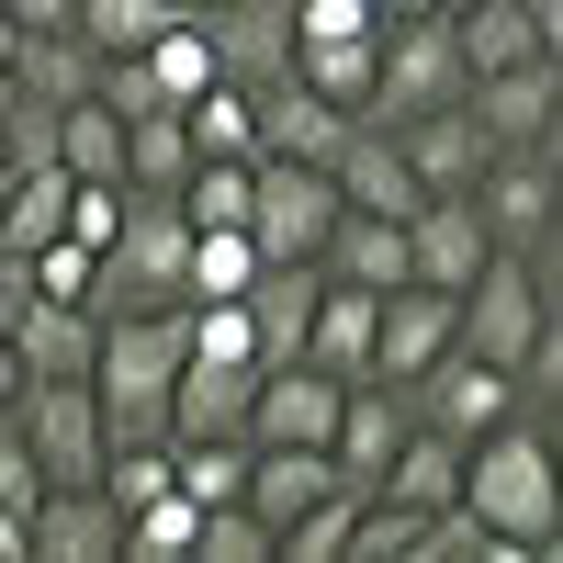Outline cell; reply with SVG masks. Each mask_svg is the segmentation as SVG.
Wrapping results in <instances>:
<instances>
[{
    "label": "cell",
    "mask_w": 563,
    "mask_h": 563,
    "mask_svg": "<svg viewBox=\"0 0 563 563\" xmlns=\"http://www.w3.org/2000/svg\"><path fill=\"white\" fill-rule=\"evenodd\" d=\"M372 496L417 507V519H429V507H451V496H462V440H440V429H417V417H406V440L384 451V474H372Z\"/></svg>",
    "instance_id": "d4e9b609"
},
{
    "label": "cell",
    "mask_w": 563,
    "mask_h": 563,
    "mask_svg": "<svg viewBox=\"0 0 563 563\" xmlns=\"http://www.w3.org/2000/svg\"><path fill=\"white\" fill-rule=\"evenodd\" d=\"M180 124H192V158H260V90L238 79H203L180 102Z\"/></svg>",
    "instance_id": "4316f807"
},
{
    "label": "cell",
    "mask_w": 563,
    "mask_h": 563,
    "mask_svg": "<svg viewBox=\"0 0 563 563\" xmlns=\"http://www.w3.org/2000/svg\"><path fill=\"white\" fill-rule=\"evenodd\" d=\"M57 169L68 180H124V113H102L90 90L57 102Z\"/></svg>",
    "instance_id": "f1b7e54d"
},
{
    "label": "cell",
    "mask_w": 563,
    "mask_h": 563,
    "mask_svg": "<svg viewBox=\"0 0 563 563\" xmlns=\"http://www.w3.org/2000/svg\"><path fill=\"white\" fill-rule=\"evenodd\" d=\"M339 135H350V113H339V102H316L294 68L260 90V158H316V169H327V158H339Z\"/></svg>",
    "instance_id": "7402d4cb"
},
{
    "label": "cell",
    "mask_w": 563,
    "mask_h": 563,
    "mask_svg": "<svg viewBox=\"0 0 563 563\" xmlns=\"http://www.w3.org/2000/svg\"><path fill=\"white\" fill-rule=\"evenodd\" d=\"M552 327V282H541V260H519V249H485V271L451 294V339L474 350V361H507L519 372V350Z\"/></svg>",
    "instance_id": "5b68a950"
},
{
    "label": "cell",
    "mask_w": 563,
    "mask_h": 563,
    "mask_svg": "<svg viewBox=\"0 0 563 563\" xmlns=\"http://www.w3.org/2000/svg\"><path fill=\"white\" fill-rule=\"evenodd\" d=\"M180 12H192V0H79V45H90V57H135V45H158Z\"/></svg>",
    "instance_id": "83f0119b"
},
{
    "label": "cell",
    "mask_w": 563,
    "mask_h": 563,
    "mask_svg": "<svg viewBox=\"0 0 563 563\" xmlns=\"http://www.w3.org/2000/svg\"><path fill=\"white\" fill-rule=\"evenodd\" d=\"M395 440H406V395H395V384H350V395H339V429H327V462L372 496V474H384Z\"/></svg>",
    "instance_id": "cb8c5ba5"
},
{
    "label": "cell",
    "mask_w": 563,
    "mask_h": 563,
    "mask_svg": "<svg viewBox=\"0 0 563 563\" xmlns=\"http://www.w3.org/2000/svg\"><path fill=\"white\" fill-rule=\"evenodd\" d=\"M451 350V294L440 282H395L384 305H372V372L361 384H406V372H429Z\"/></svg>",
    "instance_id": "5bb4252c"
},
{
    "label": "cell",
    "mask_w": 563,
    "mask_h": 563,
    "mask_svg": "<svg viewBox=\"0 0 563 563\" xmlns=\"http://www.w3.org/2000/svg\"><path fill=\"white\" fill-rule=\"evenodd\" d=\"M451 45H462V79L552 57L563 45V0H474V12H451Z\"/></svg>",
    "instance_id": "9a60e30c"
},
{
    "label": "cell",
    "mask_w": 563,
    "mask_h": 563,
    "mask_svg": "<svg viewBox=\"0 0 563 563\" xmlns=\"http://www.w3.org/2000/svg\"><path fill=\"white\" fill-rule=\"evenodd\" d=\"M0 339H12L23 384H57V372H90V350H102V316H90V305H68V294H23Z\"/></svg>",
    "instance_id": "e0dca14e"
},
{
    "label": "cell",
    "mask_w": 563,
    "mask_h": 563,
    "mask_svg": "<svg viewBox=\"0 0 563 563\" xmlns=\"http://www.w3.org/2000/svg\"><path fill=\"white\" fill-rule=\"evenodd\" d=\"M372 305H384V294H361V282H316V316H305V350L294 361L361 384V372H372Z\"/></svg>",
    "instance_id": "603a6c76"
},
{
    "label": "cell",
    "mask_w": 563,
    "mask_h": 563,
    "mask_svg": "<svg viewBox=\"0 0 563 563\" xmlns=\"http://www.w3.org/2000/svg\"><path fill=\"white\" fill-rule=\"evenodd\" d=\"M192 563H271V519L238 507V496L203 507V519H192Z\"/></svg>",
    "instance_id": "e575fe53"
},
{
    "label": "cell",
    "mask_w": 563,
    "mask_h": 563,
    "mask_svg": "<svg viewBox=\"0 0 563 563\" xmlns=\"http://www.w3.org/2000/svg\"><path fill=\"white\" fill-rule=\"evenodd\" d=\"M23 563H124V507L102 485H45L23 507Z\"/></svg>",
    "instance_id": "8fae6325"
},
{
    "label": "cell",
    "mask_w": 563,
    "mask_h": 563,
    "mask_svg": "<svg viewBox=\"0 0 563 563\" xmlns=\"http://www.w3.org/2000/svg\"><path fill=\"white\" fill-rule=\"evenodd\" d=\"M327 180H339V203H361V214H417V169H406V147L384 124H350Z\"/></svg>",
    "instance_id": "44dd1931"
},
{
    "label": "cell",
    "mask_w": 563,
    "mask_h": 563,
    "mask_svg": "<svg viewBox=\"0 0 563 563\" xmlns=\"http://www.w3.org/2000/svg\"><path fill=\"white\" fill-rule=\"evenodd\" d=\"M249 395H260V361H203V350H180L169 440H249Z\"/></svg>",
    "instance_id": "2e32d148"
},
{
    "label": "cell",
    "mask_w": 563,
    "mask_h": 563,
    "mask_svg": "<svg viewBox=\"0 0 563 563\" xmlns=\"http://www.w3.org/2000/svg\"><path fill=\"white\" fill-rule=\"evenodd\" d=\"M23 395V361H12V339H0V406H12Z\"/></svg>",
    "instance_id": "f35d334b"
},
{
    "label": "cell",
    "mask_w": 563,
    "mask_h": 563,
    "mask_svg": "<svg viewBox=\"0 0 563 563\" xmlns=\"http://www.w3.org/2000/svg\"><path fill=\"white\" fill-rule=\"evenodd\" d=\"M474 214H485L496 249L541 260V249H552V147H496V158L474 169Z\"/></svg>",
    "instance_id": "9c48e42d"
},
{
    "label": "cell",
    "mask_w": 563,
    "mask_h": 563,
    "mask_svg": "<svg viewBox=\"0 0 563 563\" xmlns=\"http://www.w3.org/2000/svg\"><path fill=\"white\" fill-rule=\"evenodd\" d=\"M372 45L384 34H327V45H294V79L316 90V102H339L361 124V90H372Z\"/></svg>",
    "instance_id": "f546056e"
},
{
    "label": "cell",
    "mask_w": 563,
    "mask_h": 563,
    "mask_svg": "<svg viewBox=\"0 0 563 563\" xmlns=\"http://www.w3.org/2000/svg\"><path fill=\"white\" fill-rule=\"evenodd\" d=\"M180 169H192V124L180 113H135L124 124V192H180Z\"/></svg>",
    "instance_id": "4dcf8cb0"
},
{
    "label": "cell",
    "mask_w": 563,
    "mask_h": 563,
    "mask_svg": "<svg viewBox=\"0 0 563 563\" xmlns=\"http://www.w3.org/2000/svg\"><path fill=\"white\" fill-rule=\"evenodd\" d=\"M192 214L180 192H124L113 238L90 249V316H158V305H192Z\"/></svg>",
    "instance_id": "3957f363"
},
{
    "label": "cell",
    "mask_w": 563,
    "mask_h": 563,
    "mask_svg": "<svg viewBox=\"0 0 563 563\" xmlns=\"http://www.w3.org/2000/svg\"><path fill=\"white\" fill-rule=\"evenodd\" d=\"M12 45H23V23H12V12H0V68H12Z\"/></svg>",
    "instance_id": "ab89813d"
},
{
    "label": "cell",
    "mask_w": 563,
    "mask_h": 563,
    "mask_svg": "<svg viewBox=\"0 0 563 563\" xmlns=\"http://www.w3.org/2000/svg\"><path fill=\"white\" fill-rule=\"evenodd\" d=\"M485 214H474V192H417V214H406V282H440V294H462V282L485 271Z\"/></svg>",
    "instance_id": "4fadbf2b"
},
{
    "label": "cell",
    "mask_w": 563,
    "mask_h": 563,
    "mask_svg": "<svg viewBox=\"0 0 563 563\" xmlns=\"http://www.w3.org/2000/svg\"><path fill=\"white\" fill-rule=\"evenodd\" d=\"M462 507L496 530V541H519V552H552L563 530V474H552V440H541V417H496L485 440H462Z\"/></svg>",
    "instance_id": "6da1fadb"
},
{
    "label": "cell",
    "mask_w": 563,
    "mask_h": 563,
    "mask_svg": "<svg viewBox=\"0 0 563 563\" xmlns=\"http://www.w3.org/2000/svg\"><path fill=\"white\" fill-rule=\"evenodd\" d=\"M192 23L214 45V79H238V90H271L294 68V0H192Z\"/></svg>",
    "instance_id": "30bf717a"
},
{
    "label": "cell",
    "mask_w": 563,
    "mask_h": 563,
    "mask_svg": "<svg viewBox=\"0 0 563 563\" xmlns=\"http://www.w3.org/2000/svg\"><path fill=\"white\" fill-rule=\"evenodd\" d=\"M12 429L34 451L45 485H102V406H90V372H57V384H23L12 395Z\"/></svg>",
    "instance_id": "8992f818"
},
{
    "label": "cell",
    "mask_w": 563,
    "mask_h": 563,
    "mask_svg": "<svg viewBox=\"0 0 563 563\" xmlns=\"http://www.w3.org/2000/svg\"><path fill=\"white\" fill-rule=\"evenodd\" d=\"M316 271H327V282H361V294H395V282H406V214H361V203H339Z\"/></svg>",
    "instance_id": "ffe728a7"
},
{
    "label": "cell",
    "mask_w": 563,
    "mask_h": 563,
    "mask_svg": "<svg viewBox=\"0 0 563 563\" xmlns=\"http://www.w3.org/2000/svg\"><path fill=\"white\" fill-rule=\"evenodd\" d=\"M361 12H372V23H406V12H429V0H361Z\"/></svg>",
    "instance_id": "74e56055"
},
{
    "label": "cell",
    "mask_w": 563,
    "mask_h": 563,
    "mask_svg": "<svg viewBox=\"0 0 563 563\" xmlns=\"http://www.w3.org/2000/svg\"><path fill=\"white\" fill-rule=\"evenodd\" d=\"M249 271H260L249 225H192V282H180V294H192V305H238Z\"/></svg>",
    "instance_id": "1f68e13d"
},
{
    "label": "cell",
    "mask_w": 563,
    "mask_h": 563,
    "mask_svg": "<svg viewBox=\"0 0 563 563\" xmlns=\"http://www.w3.org/2000/svg\"><path fill=\"white\" fill-rule=\"evenodd\" d=\"M45 238H68V169L57 158H34V169H12V192H0V249H45Z\"/></svg>",
    "instance_id": "484cf974"
},
{
    "label": "cell",
    "mask_w": 563,
    "mask_h": 563,
    "mask_svg": "<svg viewBox=\"0 0 563 563\" xmlns=\"http://www.w3.org/2000/svg\"><path fill=\"white\" fill-rule=\"evenodd\" d=\"M135 57H147V79L169 90V102H192V90L214 79V45H203V23H192V12H180V23L158 34V45H135Z\"/></svg>",
    "instance_id": "d590c367"
},
{
    "label": "cell",
    "mask_w": 563,
    "mask_h": 563,
    "mask_svg": "<svg viewBox=\"0 0 563 563\" xmlns=\"http://www.w3.org/2000/svg\"><path fill=\"white\" fill-rule=\"evenodd\" d=\"M316 260H260L249 271V294H238V316H249V350L260 361H294L305 350V316H316Z\"/></svg>",
    "instance_id": "d6986e66"
},
{
    "label": "cell",
    "mask_w": 563,
    "mask_h": 563,
    "mask_svg": "<svg viewBox=\"0 0 563 563\" xmlns=\"http://www.w3.org/2000/svg\"><path fill=\"white\" fill-rule=\"evenodd\" d=\"M462 113L485 124V147H552V113H563V68H552V57L485 68V79H462Z\"/></svg>",
    "instance_id": "7c38bea8"
},
{
    "label": "cell",
    "mask_w": 563,
    "mask_h": 563,
    "mask_svg": "<svg viewBox=\"0 0 563 563\" xmlns=\"http://www.w3.org/2000/svg\"><path fill=\"white\" fill-rule=\"evenodd\" d=\"M192 519H203V507L180 496V485H158L147 507H124V552L135 563H192Z\"/></svg>",
    "instance_id": "d6a6232c"
},
{
    "label": "cell",
    "mask_w": 563,
    "mask_h": 563,
    "mask_svg": "<svg viewBox=\"0 0 563 563\" xmlns=\"http://www.w3.org/2000/svg\"><path fill=\"white\" fill-rule=\"evenodd\" d=\"M180 350H192V316H102V350H90V406H102V440H169V384Z\"/></svg>",
    "instance_id": "7a4b0ae2"
},
{
    "label": "cell",
    "mask_w": 563,
    "mask_h": 563,
    "mask_svg": "<svg viewBox=\"0 0 563 563\" xmlns=\"http://www.w3.org/2000/svg\"><path fill=\"white\" fill-rule=\"evenodd\" d=\"M395 147H406V169H417V192H474V169L496 158V147H485V124L462 113V102L406 113V124H395Z\"/></svg>",
    "instance_id": "ac0fdd59"
},
{
    "label": "cell",
    "mask_w": 563,
    "mask_h": 563,
    "mask_svg": "<svg viewBox=\"0 0 563 563\" xmlns=\"http://www.w3.org/2000/svg\"><path fill=\"white\" fill-rule=\"evenodd\" d=\"M169 485L192 496V507H225L249 485V440H169Z\"/></svg>",
    "instance_id": "836d02e7"
},
{
    "label": "cell",
    "mask_w": 563,
    "mask_h": 563,
    "mask_svg": "<svg viewBox=\"0 0 563 563\" xmlns=\"http://www.w3.org/2000/svg\"><path fill=\"white\" fill-rule=\"evenodd\" d=\"M406 417H417V429H440V440H485L496 429V417H519V372H507V361H474V350H440L429 372H406Z\"/></svg>",
    "instance_id": "ba28073f"
},
{
    "label": "cell",
    "mask_w": 563,
    "mask_h": 563,
    "mask_svg": "<svg viewBox=\"0 0 563 563\" xmlns=\"http://www.w3.org/2000/svg\"><path fill=\"white\" fill-rule=\"evenodd\" d=\"M429 102H462V45H451V12H406L384 23V45H372V90H361V124H406Z\"/></svg>",
    "instance_id": "277c9868"
},
{
    "label": "cell",
    "mask_w": 563,
    "mask_h": 563,
    "mask_svg": "<svg viewBox=\"0 0 563 563\" xmlns=\"http://www.w3.org/2000/svg\"><path fill=\"white\" fill-rule=\"evenodd\" d=\"M339 225V180L316 158H249V249L260 260H316Z\"/></svg>",
    "instance_id": "52a82bcc"
},
{
    "label": "cell",
    "mask_w": 563,
    "mask_h": 563,
    "mask_svg": "<svg viewBox=\"0 0 563 563\" xmlns=\"http://www.w3.org/2000/svg\"><path fill=\"white\" fill-rule=\"evenodd\" d=\"M0 12H12L23 34H68V23H79V0H0Z\"/></svg>",
    "instance_id": "8d00e7d4"
}]
</instances>
